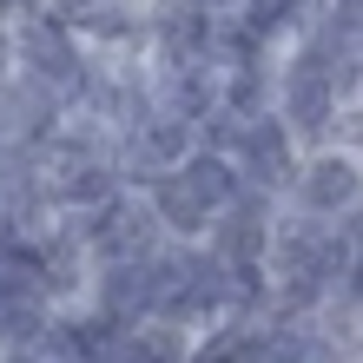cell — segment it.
<instances>
[{
    "instance_id": "cell-4",
    "label": "cell",
    "mask_w": 363,
    "mask_h": 363,
    "mask_svg": "<svg viewBox=\"0 0 363 363\" xmlns=\"http://www.w3.org/2000/svg\"><path fill=\"white\" fill-rule=\"evenodd\" d=\"M179 179H185V191L211 211V218H225V211L245 199V172H238V159H231V152H211V145H199V152L179 165Z\"/></svg>"
},
{
    "instance_id": "cell-1",
    "label": "cell",
    "mask_w": 363,
    "mask_h": 363,
    "mask_svg": "<svg viewBox=\"0 0 363 363\" xmlns=\"http://www.w3.org/2000/svg\"><path fill=\"white\" fill-rule=\"evenodd\" d=\"M13 73L33 79V86H47L53 99L79 106V93H86V73H93V53L79 47L73 20L33 7V13L13 20Z\"/></svg>"
},
{
    "instance_id": "cell-2",
    "label": "cell",
    "mask_w": 363,
    "mask_h": 363,
    "mask_svg": "<svg viewBox=\"0 0 363 363\" xmlns=\"http://www.w3.org/2000/svg\"><path fill=\"white\" fill-rule=\"evenodd\" d=\"M291 211L304 218H324V225H344L363 211V159L350 145H317L297 165V185H291Z\"/></svg>"
},
{
    "instance_id": "cell-3",
    "label": "cell",
    "mask_w": 363,
    "mask_h": 363,
    "mask_svg": "<svg viewBox=\"0 0 363 363\" xmlns=\"http://www.w3.org/2000/svg\"><path fill=\"white\" fill-rule=\"evenodd\" d=\"M231 159H238L245 172V191H271V199H291L297 185V165H304V145L291 139V125L277 119V106L258 119L238 125V139H231Z\"/></svg>"
},
{
    "instance_id": "cell-5",
    "label": "cell",
    "mask_w": 363,
    "mask_h": 363,
    "mask_svg": "<svg viewBox=\"0 0 363 363\" xmlns=\"http://www.w3.org/2000/svg\"><path fill=\"white\" fill-rule=\"evenodd\" d=\"M40 7H47V13H60V20H73V27H79V20H86L93 7H106V0H40Z\"/></svg>"
},
{
    "instance_id": "cell-6",
    "label": "cell",
    "mask_w": 363,
    "mask_h": 363,
    "mask_svg": "<svg viewBox=\"0 0 363 363\" xmlns=\"http://www.w3.org/2000/svg\"><path fill=\"white\" fill-rule=\"evenodd\" d=\"M199 7H211V13H218V20H231V13H245V7H251V0H199Z\"/></svg>"
}]
</instances>
